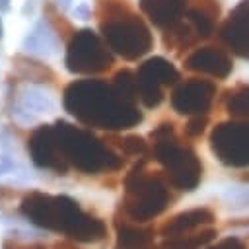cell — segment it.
<instances>
[{"mask_svg":"<svg viewBox=\"0 0 249 249\" xmlns=\"http://www.w3.org/2000/svg\"><path fill=\"white\" fill-rule=\"evenodd\" d=\"M64 109L86 126L123 130L142 121L134 101L126 99L113 84L105 80H74L62 93Z\"/></svg>","mask_w":249,"mask_h":249,"instance_id":"obj_1","label":"cell"},{"mask_svg":"<svg viewBox=\"0 0 249 249\" xmlns=\"http://www.w3.org/2000/svg\"><path fill=\"white\" fill-rule=\"evenodd\" d=\"M21 214L27 222L62 231L78 241H101L107 235V226L89 214H86L76 200L68 196H53L39 191H31L21 198Z\"/></svg>","mask_w":249,"mask_h":249,"instance_id":"obj_2","label":"cell"},{"mask_svg":"<svg viewBox=\"0 0 249 249\" xmlns=\"http://www.w3.org/2000/svg\"><path fill=\"white\" fill-rule=\"evenodd\" d=\"M93 16L109 49L124 60H138L150 53L154 45L150 27L128 0H95Z\"/></svg>","mask_w":249,"mask_h":249,"instance_id":"obj_3","label":"cell"},{"mask_svg":"<svg viewBox=\"0 0 249 249\" xmlns=\"http://www.w3.org/2000/svg\"><path fill=\"white\" fill-rule=\"evenodd\" d=\"M152 156L163 167L167 183L179 191H195L202 179V163L195 150L175 136L173 123H161L152 132Z\"/></svg>","mask_w":249,"mask_h":249,"instance_id":"obj_4","label":"cell"},{"mask_svg":"<svg viewBox=\"0 0 249 249\" xmlns=\"http://www.w3.org/2000/svg\"><path fill=\"white\" fill-rule=\"evenodd\" d=\"M54 130L68 165H74L82 173L117 171L123 167V156L117 154L107 142L95 138L89 130L74 126L66 121H56Z\"/></svg>","mask_w":249,"mask_h":249,"instance_id":"obj_5","label":"cell"},{"mask_svg":"<svg viewBox=\"0 0 249 249\" xmlns=\"http://www.w3.org/2000/svg\"><path fill=\"white\" fill-rule=\"evenodd\" d=\"M171 202L169 187L161 175L146 171V163H136L124 177V196L121 200L123 214L132 222H148L160 216Z\"/></svg>","mask_w":249,"mask_h":249,"instance_id":"obj_6","label":"cell"},{"mask_svg":"<svg viewBox=\"0 0 249 249\" xmlns=\"http://www.w3.org/2000/svg\"><path fill=\"white\" fill-rule=\"evenodd\" d=\"M64 64L72 74H101L115 64L109 45L103 35L84 27L78 29L66 43Z\"/></svg>","mask_w":249,"mask_h":249,"instance_id":"obj_7","label":"cell"},{"mask_svg":"<svg viewBox=\"0 0 249 249\" xmlns=\"http://www.w3.org/2000/svg\"><path fill=\"white\" fill-rule=\"evenodd\" d=\"M210 150L228 167L249 165V119L220 123L210 134Z\"/></svg>","mask_w":249,"mask_h":249,"instance_id":"obj_8","label":"cell"},{"mask_svg":"<svg viewBox=\"0 0 249 249\" xmlns=\"http://www.w3.org/2000/svg\"><path fill=\"white\" fill-rule=\"evenodd\" d=\"M179 82V70L163 56H152L144 60L136 70L138 99L146 107H158L163 101V88Z\"/></svg>","mask_w":249,"mask_h":249,"instance_id":"obj_9","label":"cell"},{"mask_svg":"<svg viewBox=\"0 0 249 249\" xmlns=\"http://www.w3.org/2000/svg\"><path fill=\"white\" fill-rule=\"evenodd\" d=\"M216 97V84L202 78H187L177 82L171 91V107L179 115H208Z\"/></svg>","mask_w":249,"mask_h":249,"instance_id":"obj_10","label":"cell"},{"mask_svg":"<svg viewBox=\"0 0 249 249\" xmlns=\"http://www.w3.org/2000/svg\"><path fill=\"white\" fill-rule=\"evenodd\" d=\"M27 152L35 165L45 169H54L58 173L68 171V161L60 150L54 124H41L37 126L29 140H27Z\"/></svg>","mask_w":249,"mask_h":249,"instance_id":"obj_11","label":"cell"},{"mask_svg":"<svg viewBox=\"0 0 249 249\" xmlns=\"http://www.w3.org/2000/svg\"><path fill=\"white\" fill-rule=\"evenodd\" d=\"M218 37L231 53L249 58V0H239V4L228 14L218 29Z\"/></svg>","mask_w":249,"mask_h":249,"instance_id":"obj_12","label":"cell"},{"mask_svg":"<svg viewBox=\"0 0 249 249\" xmlns=\"http://www.w3.org/2000/svg\"><path fill=\"white\" fill-rule=\"evenodd\" d=\"M183 66L187 70L193 72H200V74H208L212 78H228L233 62L230 58V54L226 53V49L222 47H214V45H206V47H198L195 49L185 60Z\"/></svg>","mask_w":249,"mask_h":249,"instance_id":"obj_13","label":"cell"},{"mask_svg":"<svg viewBox=\"0 0 249 249\" xmlns=\"http://www.w3.org/2000/svg\"><path fill=\"white\" fill-rule=\"evenodd\" d=\"M115 230H117L115 249H156L152 228H142L138 226V222H132L124 216L115 220Z\"/></svg>","mask_w":249,"mask_h":249,"instance_id":"obj_14","label":"cell"},{"mask_svg":"<svg viewBox=\"0 0 249 249\" xmlns=\"http://www.w3.org/2000/svg\"><path fill=\"white\" fill-rule=\"evenodd\" d=\"M138 4L144 16L160 29L183 19L187 10V0H138Z\"/></svg>","mask_w":249,"mask_h":249,"instance_id":"obj_15","label":"cell"},{"mask_svg":"<svg viewBox=\"0 0 249 249\" xmlns=\"http://www.w3.org/2000/svg\"><path fill=\"white\" fill-rule=\"evenodd\" d=\"M214 220H216V214L210 208H206V206L191 208V210H185V212L169 218L161 226L160 231H161L163 237H169V235L193 231V230H198V228H204V226H212Z\"/></svg>","mask_w":249,"mask_h":249,"instance_id":"obj_16","label":"cell"},{"mask_svg":"<svg viewBox=\"0 0 249 249\" xmlns=\"http://www.w3.org/2000/svg\"><path fill=\"white\" fill-rule=\"evenodd\" d=\"M12 64H14V70L18 72V76L23 78V80H27V82H33V84H51V82L56 80V74L47 64H43L41 60H37L33 56L16 54L12 58Z\"/></svg>","mask_w":249,"mask_h":249,"instance_id":"obj_17","label":"cell"},{"mask_svg":"<svg viewBox=\"0 0 249 249\" xmlns=\"http://www.w3.org/2000/svg\"><path fill=\"white\" fill-rule=\"evenodd\" d=\"M216 235H218V231L214 228L204 226V228H198L193 231L163 237L161 249H200V247L208 245Z\"/></svg>","mask_w":249,"mask_h":249,"instance_id":"obj_18","label":"cell"},{"mask_svg":"<svg viewBox=\"0 0 249 249\" xmlns=\"http://www.w3.org/2000/svg\"><path fill=\"white\" fill-rule=\"evenodd\" d=\"M198 33L195 31V27L183 18L179 21H175L173 25L163 29V45L169 51H177V49H189L198 41Z\"/></svg>","mask_w":249,"mask_h":249,"instance_id":"obj_19","label":"cell"},{"mask_svg":"<svg viewBox=\"0 0 249 249\" xmlns=\"http://www.w3.org/2000/svg\"><path fill=\"white\" fill-rule=\"evenodd\" d=\"M224 107L233 119H249V84L228 89L224 95Z\"/></svg>","mask_w":249,"mask_h":249,"instance_id":"obj_20","label":"cell"},{"mask_svg":"<svg viewBox=\"0 0 249 249\" xmlns=\"http://www.w3.org/2000/svg\"><path fill=\"white\" fill-rule=\"evenodd\" d=\"M43 16H45L47 23L53 27V31L60 37V41H66L68 43L70 37L76 33L72 21L62 12H58V8H56V4L53 0H45L43 2Z\"/></svg>","mask_w":249,"mask_h":249,"instance_id":"obj_21","label":"cell"},{"mask_svg":"<svg viewBox=\"0 0 249 249\" xmlns=\"http://www.w3.org/2000/svg\"><path fill=\"white\" fill-rule=\"evenodd\" d=\"M105 142L111 146V148H117L121 156H126V158H144L148 154V144L142 136H136V134H128V136H123V138H117V136H107Z\"/></svg>","mask_w":249,"mask_h":249,"instance_id":"obj_22","label":"cell"},{"mask_svg":"<svg viewBox=\"0 0 249 249\" xmlns=\"http://www.w3.org/2000/svg\"><path fill=\"white\" fill-rule=\"evenodd\" d=\"M54 109V101L51 95L39 91V89H27L23 91V97L19 101L18 113H51Z\"/></svg>","mask_w":249,"mask_h":249,"instance_id":"obj_23","label":"cell"},{"mask_svg":"<svg viewBox=\"0 0 249 249\" xmlns=\"http://www.w3.org/2000/svg\"><path fill=\"white\" fill-rule=\"evenodd\" d=\"M206 124H208V117L206 115H193L185 124V134L189 138H198L204 132Z\"/></svg>","mask_w":249,"mask_h":249,"instance_id":"obj_24","label":"cell"},{"mask_svg":"<svg viewBox=\"0 0 249 249\" xmlns=\"http://www.w3.org/2000/svg\"><path fill=\"white\" fill-rule=\"evenodd\" d=\"M208 249H247V247H245L243 239H239L235 235H230V237L222 239L220 243H216L214 247H208Z\"/></svg>","mask_w":249,"mask_h":249,"instance_id":"obj_25","label":"cell"},{"mask_svg":"<svg viewBox=\"0 0 249 249\" xmlns=\"http://www.w3.org/2000/svg\"><path fill=\"white\" fill-rule=\"evenodd\" d=\"M2 247L4 249H47L41 243H19V241H14V239H4Z\"/></svg>","mask_w":249,"mask_h":249,"instance_id":"obj_26","label":"cell"},{"mask_svg":"<svg viewBox=\"0 0 249 249\" xmlns=\"http://www.w3.org/2000/svg\"><path fill=\"white\" fill-rule=\"evenodd\" d=\"M74 14H76V18H80V19H91V8H89L88 4H78L76 10H74Z\"/></svg>","mask_w":249,"mask_h":249,"instance_id":"obj_27","label":"cell"},{"mask_svg":"<svg viewBox=\"0 0 249 249\" xmlns=\"http://www.w3.org/2000/svg\"><path fill=\"white\" fill-rule=\"evenodd\" d=\"M10 10V0H0V12H8Z\"/></svg>","mask_w":249,"mask_h":249,"instance_id":"obj_28","label":"cell"},{"mask_svg":"<svg viewBox=\"0 0 249 249\" xmlns=\"http://www.w3.org/2000/svg\"><path fill=\"white\" fill-rule=\"evenodd\" d=\"M58 2H60L64 8H66V6H70V0H58Z\"/></svg>","mask_w":249,"mask_h":249,"instance_id":"obj_29","label":"cell"},{"mask_svg":"<svg viewBox=\"0 0 249 249\" xmlns=\"http://www.w3.org/2000/svg\"><path fill=\"white\" fill-rule=\"evenodd\" d=\"M2 35H4V25H2V18H0V39H2Z\"/></svg>","mask_w":249,"mask_h":249,"instance_id":"obj_30","label":"cell"}]
</instances>
